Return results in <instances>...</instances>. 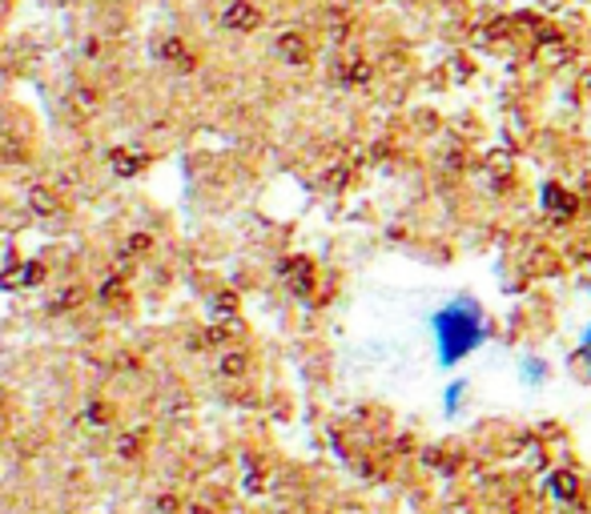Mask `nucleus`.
I'll return each mask as SVG.
<instances>
[{
	"instance_id": "nucleus-1",
	"label": "nucleus",
	"mask_w": 591,
	"mask_h": 514,
	"mask_svg": "<svg viewBox=\"0 0 591 514\" xmlns=\"http://www.w3.org/2000/svg\"><path fill=\"white\" fill-rule=\"evenodd\" d=\"M431 334L439 362L443 366H459L475 350H483V342L491 338V322H487L483 305L475 302L471 293H459V298L443 302L431 314Z\"/></svg>"
},
{
	"instance_id": "nucleus-2",
	"label": "nucleus",
	"mask_w": 591,
	"mask_h": 514,
	"mask_svg": "<svg viewBox=\"0 0 591 514\" xmlns=\"http://www.w3.org/2000/svg\"><path fill=\"white\" fill-rule=\"evenodd\" d=\"M258 21H262V13L254 9L250 0H237V4H230L222 16L225 28H237V33H250V28H258Z\"/></svg>"
},
{
	"instance_id": "nucleus-3",
	"label": "nucleus",
	"mask_w": 591,
	"mask_h": 514,
	"mask_svg": "<svg viewBox=\"0 0 591 514\" xmlns=\"http://www.w3.org/2000/svg\"><path fill=\"white\" fill-rule=\"evenodd\" d=\"M547 374H552V366L535 354H527L524 362H519V378H524V386H543L547 383Z\"/></svg>"
},
{
	"instance_id": "nucleus-4",
	"label": "nucleus",
	"mask_w": 591,
	"mask_h": 514,
	"mask_svg": "<svg viewBox=\"0 0 591 514\" xmlns=\"http://www.w3.org/2000/svg\"><path fill=\"white\" fill-rule=\"evenodd\" d=\"M467 378H455V383L447 386V394H443V410H447V414H455V410L463 406V402H467Z\"/></svg>"
},
{
	"instance_id": "nucleus-5",
	"label": "nucleus",
	"mask_w": 591,
	"mask_h": 514,
	"mask_svg": "<svg viewBox=\"0 0 591 514\" xmlns=\"http://www.w3.org/2000/svg\"><path fill=\"white\" fill-rule=\"evenodd\" d=\"M145 165L141 153H113V170L118 173H137Z\"/></svg>"
},
{
	"instance_id": "nucleus-6",
	"label": "nucleus",
	"mask_w": 591,
	"mask_h": 514,
	"mask_svg": "<svg viewBox=\"0 0 591 514\" xmlns=\"http://www.w3.org/2000/svg\"><path fill=\"white\" fill-rule=\"evenodd\" d=\"M40 277V269H13V274H4V286H21V281H37Z\"/></svg>"
},
{
	"instance_id": "nucleus-7",
	"label": "nucleus",
	"mask_w": 591,
	"mask_h": 514,
	"mask_svg": "<svg viewBox=\"0 0 591 514\" xmlns=\"http://www.w3.org/2000/svg\"><path fill=\"white\" fill-rule=\"evenodd\" d=\"M33 205H37L40 213H53L57 198H49V189H33Z\"/></svg>"
},
{
	"instance_id": "nucleus-8",
	"label": "nucleus",
	"mask_w": 591,
	"mask_h": 514,
	"mask_svg": "<svg viewBox=\"0 0 591 514\" xmlns=\"http://www.w3.org/2000/svg\"><path fill=\"white\" fill-rule=\"evenodd\" d=\"M579 354L588 358V369H591V322H588V330H583V350Z\"/></svg>"
}]
</instances>
